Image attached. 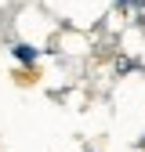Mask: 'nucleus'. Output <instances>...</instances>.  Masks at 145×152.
<instances>
[{"label": "nucleus", "mask_w": 145, "mask_h": 152, "mask_svg": "<svg viewBox=\"0 0 145 152\" xmlns=\"http://www.w3.org/2000/svg\"><path fill=\"white\" fill-rule=\"evenodd\" d=\"M11 54H15L18 62H26V65H33L36 58H40V51H36V47H29V44H15V47H11Z\"/></svg>", "instance_id": "f257e3e1"}, {"label": "nucleus", "mask_w": 145, "mask_h": 152, "mask_svg": "<svg viewBox=\"0 0 145 152\" xmlns=\"http://www.w3.org/2000/svg\"><path fill=\"white\" fill-rule=\"evenodd\" d=\"M131 4H134V7H145V0H131Z\"/></svg>", "instance_id": "f03ea898"}, {"label": "nucleus", "mask_w": 145, "mask_h": 152, "mask_svg": "<svg viewBox=\"0 0 145 152\" xmlns=\"http://www.w3.org/2000/svg\"><path fill=\"white\" fill-rule=\"evenodd\" d=\"M138 145H141V148H145V134H141V141H138Z\"/></svg>", "instance_id": "7ed1b4c3"}, {"label": "nucleus", "mask_w": 145, "mask_h": 152, "mask_svg": "<svg viewBox=\"0 0 145 152\" xmlns=\"http://www.w3.org/2000/svg\"><path fill=\"white\" fill-rule=\"evenodd\" d=\"M116 4H131V0H116Z\"/></svg>", "instance_id": "20e7f679"}]
</instances>
